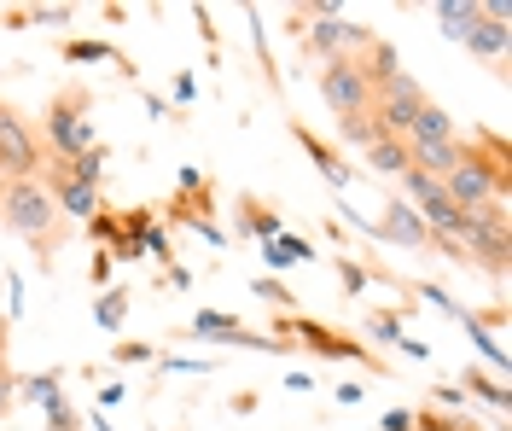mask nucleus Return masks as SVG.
Returning a JSON list of instances; mask_svg holds the SVG:
<instances>
[{
    "label": "nucleus",
    "instance_id": "obj_31",
    "mask_svg": "<svg viewBox=\"0 0 512 431\" xmlns=\"http://www.w3.org/2000/svg\"><path fill=\"white\" fill-rule=\"evenodd\" d=\"M82 228L94 233V245H99V251H111V245L123 239V228H117V216H111V210H99L94 222H82Z\"/></svg>",
    "mask_w": 512,
    "mask_h": 431
},
{
    "label": "nucleus",
    "instance_id": "obj_4",
    "mask_svg": "<svg viewBox=\"0 0 512 431\" xmlns=\"http://www.w3.org/2000/svg\"><path fill=\"white\" fill-rule=\"evenodd\" d=\"M274 338L280 344H303V350H315L320 362H355V367H367V373H390V362H384L379 350H361L350 332H338V327H326V321H309V315H274Z\"/></svg>",
    "mask_w": 512,
    "mask_h": 431
},
{
    "label": "nucleus",
    "instance_id": "obj_44",
    "mask_svg": "<svg viewBox=\"0 0 512 431\" xmlns=\"http://www.w3.org/2000/svg\"><path fill=\"white\" fill-rule=\"evenodd\" d=\"M396 350H402V356H414V362H425V356H431V344H419V338H402Z\"/></svg>",
    "mask_w": 512,
    "mask_h": 431
},
{
    "label": "nucleus",
    "instance_id": "obj_33",
    "mask_svg": "<svg viewBox=\"0 0 512 431\" xmlns=\"http://www.w3.org/2000/svg\"><path fill=\"white\" fill-rule=\"evenodd\" d=\"M332 263H338V280H344V292H350V298H355V292H367V268H361V263H350V257H332Z\"/></svg>",
    "mask_w": 512,
    "mask_h": 431
},
{
    "label": "nucleus",
    "instance_id": "obj_22",
    "mask_svg": "<svg viewBox=\"0 0 512 431\" xmlns=\"http://www.w3.org/2000/svg\"><path fill=\"white\" fill-rule=\"evenodd\" d=\"M414 431H483L472 414H454V408H419Z\"/></svg>",
    "mask_w": 512,
    "mask_h": 431
},
{
    "label": "nucleus",
    "instance_id": "obj_29",
    "mask_svg": "<svg viewBox=\"0 0 512 431\" xmlns=\"http://www.w3.org/2000/svg\"><path fill=\"white\" fill-rule=\"evenodd\" d=\"M367 338H379V344H402V315H396V309H373V315H367Z\"/></svg>",
    "mask_w": 512,
    "mask_h": 431
},
{
    "label": "nucleus",
    "instance_id": "obj_46",
    "mask_svg": "<svg viewBox=\"0 0 512 431\" xmlns=\"http://www.w3.org/2000/svg\"><path fill=\"white\" fill-rule=\"evenodd\" d=\"M6 327H12V321H0V350H6ZM0 362H6V356H0Z\"/></svg>",
    "mask_w": 512,
    "mask_h": 431
},
{
    "label": "nucleus",
    "instance_id": "obj_45",
    "mask_svg": "<svg viewBox=\"0 0 512 431\" xmlns=\"http://www.w3.org/2000/svg\"><path fill=\"white\" fill-rule=\"evenodd\" d=\"M332 397L344 402V408H355V402H361V385H338V391H332Z\"/></svg>",
    "mask_w": 512,
    "mask_h": 431
},
{
    "label": "nucleus",
    "instance_id": "obj_11",
    "mask_svg": "<svg viewBox=\"0 0 512 431\" xmlns=\"http://www.w3.org/2000/svg\"><path fill=\"white\" fill-rule=\"evenodd\" d=\"M350 222H355L361 233L384 239V245H408V251L431 245V233H425V222H419L414 210H408V199H390V204H384V216H379V222H367V216H355V210H350Z\"/></svg>",
    "mask_w": 512,
    "mask_h": 431
},
{
    "label": "nucleus",
    "instance_id": "obj_47",
    "mask_svg": "<svg viewBox=\"0 0 512 431\" xmlns=\"http://www.w3.org/2000/svg\"><path fill=\"white\" fill-rule=\"evenodd\" d=\"M94 426H99V431H111V426H105V420H99V414H94Z\"/></svg>",
    "mask_w": 512,
    "mask_h": 431
},
{
    "label": "nucleus",
    "instance_id": "obj_21",
    "mask_svg": "<svg viewBox=\"0 0 512 431\" xmlns=\"http://www.w3.org/2000/svg\"><path fill=\"white\" fill-rule=\"evenodd\" d=\"M460 41H466L472 53H483V59H501V53H507V24H495V18H478L472 30L460 35Z\"/></svg>",
    "mask_w": 512,
    "mask_h": 431
},
{
    "label": "nucleus",
    "instance_id": "obj_18",
    "mask_svg": "<svg viewBox=\"0 0 512 431\" xmlns=\"http://www.w3.org/2000/svg\"><path fill=\"white\" fill-rule=\"evenodd\" d=\"M105 164H111V146L99 140V146H88L82 158H70L64 175H70V181H82V187H105Z\"/></svg>",
    "mask_w": 512,
    "mask_h": 431
},
{
    "label": "nucleus",
    "instance_id": "obj_7",
    "mask_svg": "<svg viewBox=\"0 0 512 431\" xmlns=\"http://www.w3.org/2000/svg\"><path fill=\"white\" fill-rule=\"evenodd\" d=\"M320 100L332 105L338 117H367L373 111V88H367V76H361V65H355L350 53H338V59L320 65Z\"/></svg>",
    "mask_w": 512,
    "mask_h": 431
},
{
    "label": "nucleus",
    "instance_id": "obj_35",
    "mask_svg": "<svg viewBox=\"0 0 512 431\" xmlns=\"http://www.w3.org/2000/svg\"><path fill=\"white\" fill-rule=\"evenodd\" d=\"M111 268H117V263H111V251H99V245H94V263H88V280H94L99 292L111 286Z\"/></svg>",
    "mask_w": 512,
    "mask_h": 431
},
{
    "label": "nucleus",
    "instance_id": "obj_5",
    "mask_svg": "<svg viewBox=\"0 0 512 431\" xmlns=\"http://www.w3.org/2000/svg\"><path fill=\"white\" fill-rule=\"evenodd\" d=\"M454 245H460V263L483 268L489 280L507 274V257H512V239H507V199L483 204V210H466L460 228H454Z\"/></svg>",
    "mask_w": 512,
    "mask_h": 431
},
{
    "label": "nucleus",
    "instance_id": "obj_6",
    "mask_svg": "<svg viewBox=\"0 0 512 431\" xmlns=\"http://www.w3.org/2000/svg\"><path fill=\"white\" fill-rule=\"evenodd\" d=\"M41 164H47V152H41L35 129L24 123V111L12 100H0V169H6L12 181H35Z\"/></svg>",
    "mask_w": 512,
    "mask_h": 431
},
{
    "label": "nucleus",
    "instance_id": "obj_15",
    "mask_svg": "<svg viewBox=\"0 0 512 431\" xmlns=\"http://www.w3.org/2000/svg\"><path fill=\"white\" fill-rule=\"evenodd\" d=\"M355 65H361V76H367V88H373V94H379L384 82H396V76H402V65H396V47H390V41H379V35L367 41V59H355Z\"/></svg>",
    "mask_w": 512,
    "mask_h": 431
},
{
    "label": "nucleus",
    "instance_id": "obj_25",
    "mask_svg": "<svg viewBox=\"0 0 512 431\" xmlns=\"http://www.w3.org/2000/svg\"><path fill=\"white\" fill-rule=\"evenodd\" d=\"M466 391H472V397H483L489 408H507V402H512L507 379H495V373H478V367H466Z\"/></svg>",
    "mask_w": 512,
    "mask_h": 431
},
{
    "label": "nucleus",
    "instance_id": "obj_43",
    "mask_svg": "<svg viewBox=\"0 0 512 431\" xmlns=\"http://www.w3.org/2000/svg\"><path fill=\"white\" fill-rule=\"evenodd\" d=\"M123 402H128L123 385H105V391H99V408H123Z\"/></svg>",
    "mask_w": 512,
    "mask_h": 431
},
{
    "label": "nucleus",
    "instance_id": "obj_41",
    "mask_svg": "<svg viewBox=\"0 0 512 431\" xmlns=\"http://www.w3.org/2000/svg\"><path fill=\"white\" fill-rule=\"evenodd\" d=\"M379 431H414V414H408V408H390L379 420Z\"/></svg>",
    "mask_w": 512,
    "mask_h": 431
},
{
    "label": "nucleus",
    "instance_id": "obj_8",
    "mask_svg": "<svg viewBox=\"0 0 512 431\" xmlns=\"http://www.w3.org/2000/svg\"><path fill=\"white\" fill-rule=\"evenodd\" d=\"M187 338H204V344H239V350H262V356H291V344H280L274 332H251L245 321H233V315H222V309H198Z\"/></svg>",
    "mask_w": 512,
    "mask_h": 431
},
{
    "label": "nucleus",
    "instance_id": "obj_12",
    "mask_svg": "<svg viewBox=\"0 0 512 431\" xmlns=\"http://www.w3.org/2000/svg\"><path fill=\"white\" fill-rule=\"evenodd\" d=\"M309 18H315V24H309V47L320 53V65H326V59H338L344 47H367V41H373V35L361 30V24H350L338 6H315Z\"/></svg>",
    "mask_w": 512,
    "mask_h": 431
},
{
    "label": "nucleus",
    "instance_id": "obj_38",
    "mask_svg": "<svg viewBox=\"0 0 512 431\" xmlns=\"http://www.w3.org/2000/svg\"><path fill=\"white\" fill-rule=\"evenodd\" d=\"M30 24H70V6H30Z\"/></svg>",
    "mask_w": 512,
    "mask_h": 431
},
{
    "label": "nucleus",
    "instance_id": "obj_16",
    "mask_svg": "<svg viewBox=\"0 0 512 431\" xmlns=\"http://www.w3.org/2000/svg\"><path fill=\"white\" fill-rule=\"evenodd\" d=\"M262 263H268V268H303V263H315V251H309V239L280 233V239H268V245H262Z\"/></svg>",
    "mask_w": 512,
    "mask_h": 431
},
{
    "label": "nucleus",
    "instance_id": "obj_9",
    "mask_svg": "<svg viewBox=\"0 0 512 431\" xmlns=\"http://www.w3.org/2000/svg\"><path fill=\"white\" fill-rule=\"evenodd\" d=\"M419 105H425V88H419L414 76L402 70L396 82H384L379 94H373V117H379V129L390 134V140H408V129H414Z\"/></svg>",
    "mask_w": 512,
    "mask_h": 431
},
{
    "label": "nucleus",
    "instance_id": "obj_48",
    "mask_svg": "<svg viewBox=\"0 0 512 431\" xmlns=\"http://www.w3.org/2000/svg\"><path fill=\"white\" fill-rule=\"evenodd\" d=\"M0 181H6V169H0Z\"/></svg>",
    "mask_w": 512,
    "mask_h": 431
},
{
    "label": "nucleus",
    "instance_id": "obj_42",
    "mask_svg": "<svg viewBox=\"0 0 512 431\" xmlns=\"http://www.w3.org/2000/svg\"><path fill=\"white\" fill-rule=\"evenodd\" d=\"M198 100V82L192 76H175V105H192Z\"/></svg>",
    "mask_w": 512,
    "mask_h": 431
},
{
    "label": "nucleus",
    "instance_id": "obj_37",
    "mask_svg": "<svg viewBox=\"0 0 512 431\" xmlns=\"http://www.w3.org/2000/svg\"><path fill=\"white\" fill-rule=\"evenodd\" d=\"M140 257H146V245H140V239H117V245H111V263H140Z\"/></svg>",
    "mask_w": 512,
    "mask_h": 431
},
{
    "label": "nucleus",
    "instance_id": "obj_27",
    "mask_svg": "<svg viewBox=\"0 0 512 431\" xmlns=\"http://www.w3.org/2000/svg\"><path fill=\"white\" fill-rule=\"evenodd\" d=\"M251 292L262 303H274V315H291V309H297V292H291V286H280V280H268V274H256Z\"/></svg>",
    "mask_w": 512,
    "mask_h": 431
},
{
    "label": "nucleus",
    "instance_id": "obj_23",
    "mask_svg": "<svg viewBox=\"0 0 512 431\" xmlns=\"http://www.w3.org/2000/svg\"><path fill=\"white\" fill-rule=\"evenodd\" d=\"M454 134V123H448V111L443 105H419V117H414V129H408V140H448Z\"/></svg>",
    "mask_w": 512,
    "mask_h": 431
},
{
    "label": "nucleus",
    "instance_id": "obj_1",
    "mask_svg": "<svg viewBox=\"0 0 512 431\" xmlns=\"http://www.w3.org/2000/svg\"><path fill=\"white\" fill-rule=\"evenodd\" d=\"M0 228L18 233V239H30L35 257L53 268V251L64 245V216L53 210L41 175H35V181H12V175L0 181Z\"/></svg>",
    "mask_w": 512,
    "mask_h": 431
},
{
    "label": "nucleus",
    "instance_id": "obj_10",
    "mask_svg": "<svg viewBox=\"0 0 512 431\" xmlns=\"http://www.w3.org/2000/svg\"><path fill=\"white\" fill-rule=\"evenodd\" d=\"M41 187H47V199L59 210L64 222H94L105 199H99V187H82V181H70L64 164H41Z\"/></svg>",
    "mask_w": 512,
    "mask_h": 431
},
{
    "label": "nucleus",
    "instance_id": "obj_20",
    "mask_svg": "<svg viewBox=\"0 0 512 431\" xmlns=\"http://www.w3.org/2000/svg\"><path fill=\"white\" fill-rule=\"evenodd\" d=\"M105 59H117L128 70V59L111 47V41H88V35H76V41H64V65H105Z\"/></svg>",
    "mask_w": 512,
    "mask_h": 431
},
{
    "label": "nucleus",
    "instance_id": "obj_2",
    "mask_svg": "<svg viewBox=\"0 0 512 431\" xmlns=\"http://www.w3.org/2000/svg\"><path fill=\"white\" fill-rule=\"evenodd\" d=\"M507 187H512V175H507V140L501 134H483V152L466 146L460 169L443 175V193L454 199V210H483V204L507 199Z\"/></svg>",
    "mask_w": 512,
    "mask_h": 431
},
{
    "label": "nucleus",
    "instance_id": "obj_14",
    "mask_svg": "<svg viewBox=\"0 0 512 431\" xmlns=\"http://www.w3.org/2000/svg\"><path fill=\"white\" fill-rule=\"evenodd\" d=\"M239 233H251L256 245H268V239H280V233H286V216H280L268 199L245 193V199H239Z\"/></svg>",
    "mask_w": 512,
    "mask_h": 431
},
{
    "label": "nucleus",
    "instance_id": "obj_24",
    "mask_svg": "<svg viewBox=\"0 0 512 431\" xmlns=\"http://www.w3.org/2000/svg\"><path fill=\"white\" fill-rule=\"evenodd\" d=\"M437 18H443V30L460 41V35H466V30L483 18V6H472V0H443V6H437Z\"/></svg>",
    "mask_w": 512,
    "mask_h": 431
},
{
    "label": "nucleus",
    "instance_id": "obj_32",
    "mask_svg": "<svg viewBox=\"0 0 512 431\" xmlns=\"http://www.w3.org/2000/svg\"><path fill=\"white\" fill-rule=\"evenodd\" d=\"M47 431H82V420H76V408L70 402H47Z\"/></svg>",
    "mask_w": 512,
    "mask_h": 431
},
{
    "label": "nucleus",
    "instance_id": "obj_39",
    "mask_svg": "<svg viewBox=\"0 0 512 431\" xmlns=\"http://www.w3.org/2000/svg\"><path fill=\"white\" fill-rule=\"evenodd\" d=\"M12 402H18V373H12V367L0 362V414H6Z\"/></svg>",
    "mask_w": 512,
    "mask_h": 431
},
{
    "label": "nucleus",
    "instance_id": "obj_13",
    "mask_svg": "<svg viewBox=\"0 0 512 431\" xmlns=\"http://www.w3.org/2000/svg\"><path fill=\"white\" fill-rule=\"evenodd\" d=\"M291 140H297V146L309 152V164H315L320 175L332 181V193H344V187H355V169L344 164V158H338V146H326V140H320V134L309 129V123H291Z\"/></svg>",
    "mask_w": 512,
    "mask_h": 431
},
{
    "label": "nucleus",
    "instance_id": "obj_3",
    "mask_svg": "<svg viewBox=\"0 0 512 431\" xmlns=\"http://www.w3.org/2000/svg\"><path fill=\"white\" fill-rule=\"evenodd\" d=\"M94 88H82V82H70V88H59L53 100H47V111H41V152H53V164H70V158H82L88 146H99L94 134Z\"/></svg>",
    "mask_w": 512,
    "mask_h": 431
},
{
    "label": "nucleus",
    "instance_id": "obj_36",
    "mask_svg": "<svg viewBox=\"0 0 512 431\" xmlns=\"http://www.w3.org/2000/svg\"><path fill=\"white\" fill-rule=\"evenodd\" d=\"M140 245H146L158 263H169V257H175V251H169V233H163V222H158V228H146V239H140Z\"/></svg>",
    "mask_w": 512,
    "mask_h": 431
},
{
    "label": "nucleus",
    "instance_id": "obj_28",
    "mask_svg": "<svg viewBox=\"0 0 512 431\" xmlns=\"http://www.w3.org/2000/svg\"><path fill=\"white\" fill-rule=\"evenodd\" d=\"M338 134H344V140H350V146H373V140H379V117H373V111H367V117H338Z\"/></svg>",
    "mask_w": 512,
    "mask_h": 431
},
{
    "label": "nucleus",
    "instance_id": "obj_19",
    "mask_svg": "<svg viewBox=\"0 0 512 431\" xmlns=\"http://www.w3.org/2000/svg\"><path fill=\"white\" fill-rule=\"evenodd\" d=\"M128 303H134V292H128V286H105V292H99V303H94V327L117 332L128 321Z\"/></svg>",
    "mask_w": 512,
    "mask_h": 431
},
{
    "label": "nucleus",
    "instance_id": "obj_26",
    "mask_svg": "<svg viewBox=\"0 0 512 431\" xmlns=\"http://www.w3.org/2000/svg\"><path fill=\"white\" fill-rule=\"evenodd\" d=\"M59 385H64V373L53 367V373H30V379H18V397H30V402H59Z\"/></svg>",
    "mask_w": 512,
    "mask_h": 431
},
{
    "label": "nucleus",
    "instance_id": "obj_30",
    "mask_svg": "<svg viewBox=\"0 0 512 431\" xmlns=\"http://www.w3.org/2000/svg\"><path fill=\"white\" fill-rule=\"evenodd\" d=\"M117 228H123L128 239H146V228H158V204H134V210H123Z\"/></svg>",
    "mask_w": 512,
    "mask_h": 431
},
{
    "label": "nucleus",
    "instance_id": "obj_40",
    "mask_svg": "<svg viewBox=\"0 0 512 431\" xmlns=\"http://www.w3.org/2000/svg\"><path fill=\"white\" fill-rule=\"evenodd\" d=\"M431 408H454V414H460V402H466V391H460V385H437V391H431Z\"/></svg>",
    "mask_w": 512,
    "mask_h": 431
},
{
    "label": "nucleus",
    "instance_id": "obj_17",
    "mask_svg": "<svg viewBox=\"0 0 512 431\" xmlns=\"http://www.w3.org/2000/svg\"><path fill=\"white\" fill-rule=\"evenodd\" d=\"M367 164L379 169V175H396V181H402V175H408V140H390V134H379V140H373V146H367Z\"/></svg>",
    "mask_w": 512,
    "mask_h": 431
},
{
    "label": "nucleus",
    "instance_id": "obj_34",
    "mask_svg": "<svg viewBox=\"0 0 512 431\" xmlns=\"http://www.w3.org/2000/svg\"><path fill=\"white\" fill-rule=\"evenodd\" d=\"M111 356H117V362H123V367H140V362H152L158 350H152V344H140V338H128V344H117Z\"/></svg>",
    "mask_w": 512,
    "mask_h": 431
}]
</instances>
